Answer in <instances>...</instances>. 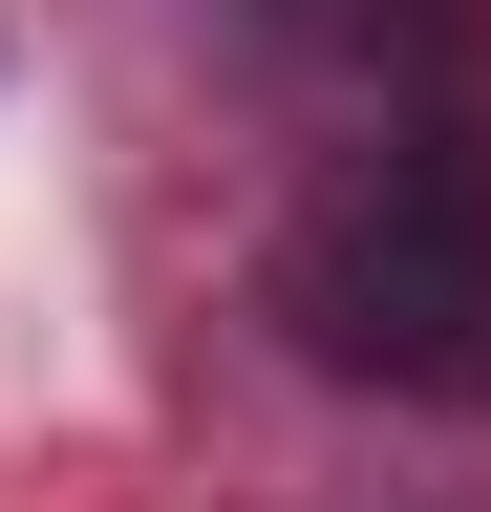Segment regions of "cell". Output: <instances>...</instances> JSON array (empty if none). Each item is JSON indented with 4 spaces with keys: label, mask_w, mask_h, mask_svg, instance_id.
I'll return each instance as SVG.
<instances>
[{
    "label": "cell",
    "mask_w": 491,
    "mask_h": 512,
    "mask_svg": "<svg viewBox=\"0 0 491 512\" xmlns=\"http://www.w3.org/2000/svg\"><path fill=\"white\" fill-rule=\"evenodd\" d=\"M278 320L342 384H470L491 363V107H363L278 235Z\"/></svg>",
    "instance_id": "obj_1"
},
{
    "label": "cell",
    "mask_w": 491,
    "mask_h": 512,
    "mask_svg": "<svg viewBox=\"0 0 491 512\" xmlns=\"http://www.w3.org/2000/svg\"><path fill=\"white\" fill-rule=\"evenodd\" d=\"M235 22H257V64H278V86H321V107L363 128V107H449L491 0H235Z\"/></svg>",
    "instance_id": "obj_2"
}]
</instances>
